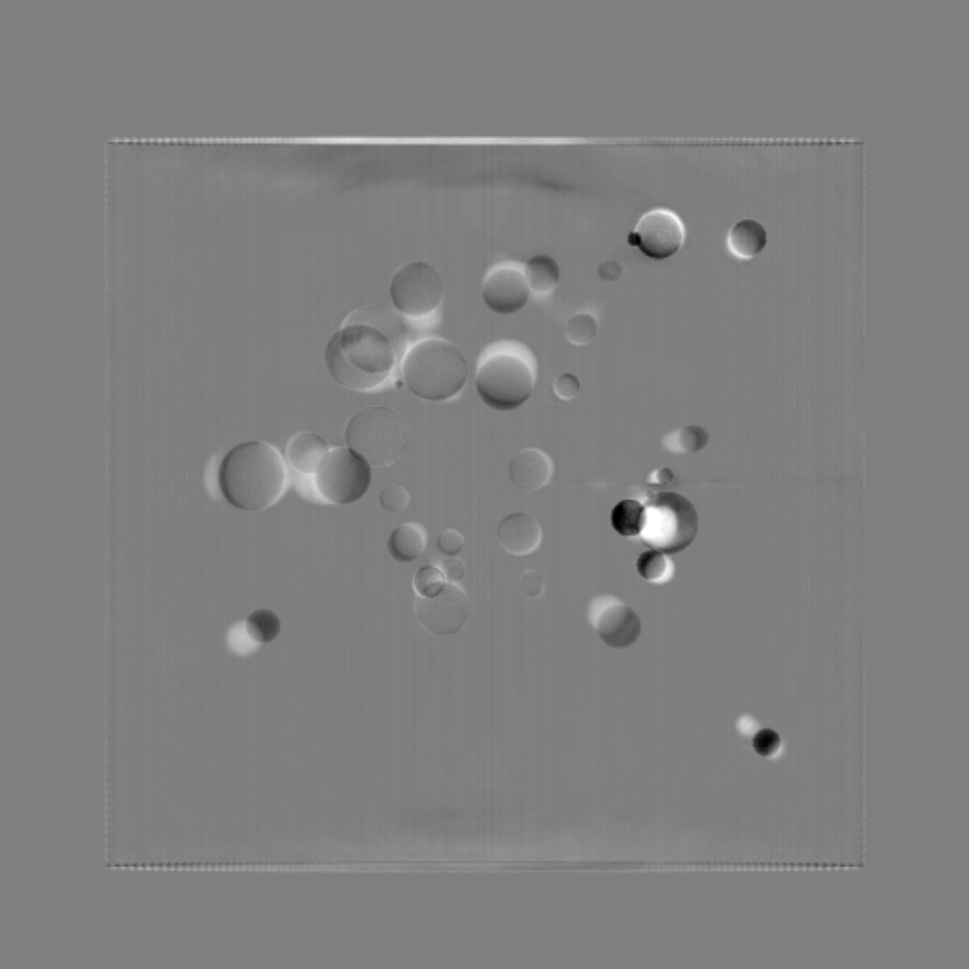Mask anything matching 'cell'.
I'll return each instance as SVG.
<instances>
[{
	"instance_id": "obj_14",
	"label": "cell",
	"mask_w": 969,
	"mask_h": 969,
	"mask_svg": "<svg viewBox=\"0 0 969 969\" xmlns=\"http://www.w3.org/2000/svg\"><path fill=\"white\" fill-rule=\"evenodd\" d=\"M498 542L515 557L530 555L542 544V529L527 513H511L498 527Z\"/></svg>"
},
{
	"instance_id": "obj_19",
	"label": "cell",
	"mask_w": 969,
	"mask_h": 969,
	"mask_svg": "<svg viewBox=\"0 0 969 969\" xmlns=\"http://www.w3.org/2000/svg\"><path fill=\"white\" fill-rule=\"evenodd\" d=\"M646 525V508L638 500H623L612 511V527L621 536H638Z\"/></svg>"
},
{
	"instance_id": "obj_10",
	"label": "cell",
	"mask_w": 969,
	"mask_h": 969,
	"mask_svg": "<svg viewBox=\"0 0 969 969\" xmlns=\"http://www.w3.org/2000/svg\"><path fill=\"white\" fill-rule=\"evenodd\" d=\"M415 614L428 633L436 636L455 635L468 621L470 600L459 583H447L436 597H417Z\"/></svg>"
},
{
	"instance_id": "obj_4",
	"label": "cell",
	"mask_w": 969,
	"mask_h": 969,
	"mask_svg": "<svg viewBox=\"0 0 969 969\" xmlns=\"http://www.w3.org/2000/svg\"><path fill=\"white\" fill-rule=\"evenodd\" d=\"M407 387L428 402H445L459 394L468 379V362L459 347L441 337H428L409 349L402 362Z\"/></svg>"
},
{
	"instance_id": "obj_26",
	"label": "cell",
	"mask_w": 969,
	"mask_h": 969,
	"mask_svg": "<svg viewBox=\"0 0 969 969\" xmlns=\"http://www.w3.org/2000/svg\"><path fill=\"white\" fill-rule=\"evenodd\" d=\"M754 750L758 752L759 756L763 758H773L776 756V752L780 750V737L775 731L771 729H763L759 731L754 739Z\"/></svg>"
},
{
	"instance_id": "obj_1",
	"label": "cell",
	"mask_w": 969,
	"mask_h": 969,
	"mask_svg": "<svg viewBox=\"0 0 969 969\" xmlns=\"http://www.w3.org/2000/svg\"><path fill=\"white\" fill-rule=\"evenodd\" d=\"M409 330L385 307L353 311L326 347V366L335 381L351 390L381 387L406 356Z\"/></svg>"
},
{
	"instance_id": "obj_25",
	"label": "cell",
	"mask_w": 969,
	"mask_h": 969,
	"mask_svg": "<svg viewBox=\"0 0 969 969\" xmlns=\"http://www.w3.org/2000/svg\"><path fill=\"white\" fill-rule=\"evenodd\" d=\"M409 500H411L409 493L400 485H388L381 493V506L387 511H394V513L406 510Z\"/></svg>"
},
{
	"instance_id": "obj_11",
	"label": "cell",
	"mask_w": 969,
	"mask_h": 969,
	"mask_svg": "<svg viewBox=\"0 0 969 969\" xmlns=\"http://www.w3.org/2000/svg\"><path fill=\"white\" fill-rule=\"evenodd\" d=\"M589 623L610 648L623 650L640 638L642 623L631 606L616 597H597L589 608Z\"/></svg>"
},
{
	"instance_id": "obj_16",
	"label": "cell",
	"mask_w": 969,
	"mask_h": 969,
	"mask_svg": "<svg viewBox=\"0 0 969 969\" xmlns=\"http://www.w3.org/2000/svg\"><path fill=\"white\" fill-rule=\"evenodd\" d=\"M767 245V230L758 220L746 218L737 222L727 237V247L740 258V260H752Z\"/></svg>"
},
{
	"instance_id": "obj_12",
	"label": "cell",
	"mask_w": 969,
	"mask_h": 969,
	"mask_svg": "<svg viewBox=\"0 0 969 969\" xmlns=\"http://www.w3.org/2000/svg\"><path fill=\"white\" fill-rule=\"evenodd\" d=\"M530 298L525 265L504 262L494 265L483 282V300L498 315H513L521 311Z\"/></svg>"
},
{
	"instance_id": "obj_24",
	"label": "cell",
	"mask_w": 969,
	"mask_h": 969,
	"mask_svg": "<svg viewBox=\"0 0 969 969\" xmlns=\"http://www.w3.org/2000/svg\"><path fill=\"white\" fill-rule=\"evenodd\" d=\"M445 585H447V580H445V576L438 566H424L417 572V576L413 580V589H415L417 597H423V599L436 597Z\"/></svg>"
},
{
	"instance_id": "obj_3",
	"label": "cell",
	"mask_w": 969,
	"mask_h": 969,
	"mask_svg": "<svg viewBox=\"0 0 969 969\" xmlns=\"http://www.w3.org/2000/svg\"><path fill=\"white\" fill-rule=\"evenodd\" d=\"M536 370L527 347L502 341L489 347L479 358L476 387L481 400L496 411H513L523 406L534 390Z\"/></svg>"
},
{
	"instance_id": "obj_9",
	"label": "cell",
	"mask_w": 969,
	"mask_h": 969,
	"mask_svg": "<svg viewBox=\"0 0 969 969\" xmlns=\"http://www.w3.org/2000/svg\"><path fill=\"white\" fill-rule=\"evenodd\" d=\"M686 241V226L682 218L670 209L646 212L629 235V243L638 247L648 258L667 260Z\"/></svg>"
},
{
	"instance_id": "obj_18",
	"label": "cell",
	"mask_w": 969,
	"mask_h": 969,
	"mask_svg": "<svg viewBox=\"0 0 969 969\" xmlns=\"http://www.w3.org/2000/svg\"><path fill=\"white\" fill-rule=\"evenodd\" d=\"M525 277L532 292L549 294L559 284L561 269L551 256L538 254V256H532L525 264Z\"/></svg>"
},
{
	"instance_id": "obj_30",
	"label": "cell",
	"mask_w": 969,
	"mask_h": 969,
	"mask_svg": "<svg viewBox=\"0 0 969 969\" xmlns=\"http://www.w3.org/2000/svg\"><path fill=\"white\" fill-rule=\"evenodd\" d=\"M440 568L447 583H459L462 580V576L466 574L464 563L459 561V559H455V557H449L447 561H443Z\"/></svg>"
},
{
	"instance_id": "obj_17",
	"label": "cell",
	"mask_w": 969,
	"mask_h": 969,
	"mask_svg": "<svg viewBox=\"0 0 969 969\" xmlns=\"http://www.w3.org/2000/svg\"><path fill=\"white\" fill-rule=\"evenodd\" d=\"M426 542H428V536L421 525L417 523L400 525L398 529L392 530L388 538V553L398 563H413L423 555Z\"/></svg>"
},
{
	"instance_id": "obj_31",
	"label": "cell",
	"mask_w": 969,
	"mask_h": 969,
	"mask_svg": "<svg viewBox=\"0 0 969 969\" xmlns=\"http://www.w3.org/2000/svg\"><path fill=\"white\" fill-rule=\"evenodd\" d=\"M621 273H623V267L614 260H610V262L599 267L600 279H604V281H617L621 277Z\"/></svg>"
},
{
	"instance_id": "obj_22",
	"label": "cell",
	"mask_w": 969,
	"mask_h": 969,
	"mask_svg": "<svg viewBox=\"0 0 969 969\" xmlns=\"http://www.w3.org/2000/svg\"><path fill=\"white\" fill-rule=\"evenodd\" d=\"M638 574L646 582L663 583L669 582L672 576V563L661 553V551H646L638 557Z\"/></svg>"
},
{
	"instance_id": "obj_27",
	"label": "cell",
	"mask_w": 969,
	"mask_h": 969,
	"mask_svg": "<svg viewBox=\"0 0 969 969\" xmlns=\"http://www.w3.org/2000/svg\"><path fill=\"white\" fill-rule=\"evenodd\" d=\"M438 549L447 557H457L460 551L464 549V536L460 534L459 530H443L440 538H438Z\"/></svg>"
},
{
	"instance_id": "obj_15",
	"label": "cell",
	"mask_w": 969,
	"mask_h": 969,
	"mask_svg": "<svg viewBox=\"0 0 969 969\" xmlns=\"http://www.w3.org/2000/svg\"><path fill=\"white\" fill-rule=\"evenodd\" d=\"M328 453H330L328 443L313 432L296 434L286 447L290 466L300 474H317L320 464L328 457Z\"/></svg>"
},
{
	"instance_id": "obj_29",
	"label": "cell",
	"mask_w": 969,
	"mask_h": 969,
	"mask_svg": "<svg viewBox=\"0 0 969 969\" xmlns=\"http://www.w3.org/2000/svg\"><path fill=\"white\" fill-rule=\"evenodd\" d=\"M521 589L527 597H540L544 593V580L538 572L530 570V572H525L523 574V580H521Z\"/></svg>"
},
{
	"instance_id": "obj_28",
	"label": "cell",
	"mask_w": 969,
	"mask_h": 969,
	"mask_svg": "<svg viewBox=\"0 0 969 969\" xmlns=\"http://www.w3.org/2000/svg\"><path fill=\"white\" fill-rule=\"evenodd\" d=\"M553 388H555L557 398H561V400H572V398H576V396H578V392H580V381H578V377H576V375H572V373H563V375H559V377L555 379V385H553Z\"/></svg>"
},
{
	"instance_id": "obj_2",
	"label": "cell",
	"mask_w": 969,
	"mask_h": 969,
	"mask_svg": "<svg viewBox=\"0 0 969 969\" xmlns=\"http://www.w3.org/2000/svg\"><path fill=\"white\" fill-rule=\"evenodd\" d=\"M286 464L281 453L265 441L233 447L218 472V485L233 508L262 511L281 500L286 491Z\"/></svg>"
},
{
	"instance_id": "obj_20",
	"label": "cell",
	"mask_w": 969,
	"mask_h": 969,
	"mask_svg": "<svg viewBox=\"0 0 969 969\" xmlns=\"http://www.w3.org/2000/svg\"><path fill=\"white\" fill-rule=\"evenodd\" d=\"M708 440H710V436L703 426L689 424V426L676 430L674 434H670L669 438H665V447L676 455H680V453L691 455V453L705 449Z\"/></svg>"
},
{
	"instance_id": "obj_8",
	"label": "cell",
	"mask_w": 969,
	"mask_h": 969,
	"mask_svg": "<svg viewBox=\"0 0 969 969\" xmlns=\"http://www.w3.org/2000/svg\"><path fill=\"white\" fill-rule=\"evenodd\" d=\"M390 298L396 309L407 317L430 315L443 300V279L440 271L424 262H411L400 267L390 282Z\"/></svg>"
},
{
	"instance_id": "obj_6",
	"label": "cell",
	"mask_w": 969,
	"mask_h": 969,
	"mask_svg": "<svg viewBox=\"0 0 969 969\" xmlns=\"http://www.w3.org/2000/svg\"><path fill=\"white\" fill-rule=\"evenodd\" d=\"M699 532V515L686 496L657 494L646 508L644 538L661 553H680Z\"/></svg>"
},
{
	"instance_id": "obj_21",
	"label": "cell",
	"mask_w": 969,
	"mask_h": 969,
	"mask_svg": "<svg viewBox=\"0 0 969 969\" xmlns=\"http://www.w3.org/2000/svg\"><path fill=\"white\" fill-rule=\"evenodd\" d=\"M245 627L256 644H269L281 633V619L271 610H256L248 616Z\"/></svg>"
},
{
	"instance_id": "obj_5",
	"label": "cell",
	"mask_w": 969,
	"mask_h": 969,
	"mask_svg": "<svg viewBox=\"0 0 969 969\" xmlns=\"http://www.w3.org/2000/svg\"><path fill=\"white\" fill-rule=\"evenodd\" d=\"M347 443L370 466H390L406 451L409 430L400 413L388 407H368L347 424Z\"/></svg>"
},
{
	"instance_id": "obj_23",
	"label": "cell",
	"mask_w": 969,
	"mask_h": 969,
	"mask_svg": "<svg viewBox=\"0 0 969 969\" xmlns=\"http://www.w3.org/2000/svg\"><path fill=\"white\" fill-rule=\"evenodd\" d=\"M564 332H566V339L572 345L582 347L595 339V335L599 332V322L591 313H578L568 320Z\"/></svg>"
},
{
	"instance_id": "obj_7",
	"label": "cell",
	"mask_w": 969,
	"mask_h": 969,
	"mask_svg": "<svg viewBox=\"0 0 969 969\" xmlns=\"http://www.w3.org/2000/svg\"><path fill=\"white\" fill-rule=\"evenodd\" d=\"M315 485L326 502L353 504L370 489V464L351 447H335L320 464Z\"/></svg>"
},
{
	"instance_id": "obj_13",
	"label": "cell",
	"mask_w": 969,
	"mask_h": 969,
	"mask_svg": "<svg viewBox=\"0 0 969 969\" xmlns=\"http://www.w3.org/2000/svg\"><path fill=\"white\" fill-rule=\"evenodd\" d=\"M553 476V462L540 449H523L510 462L511 483L527 493L544 489Z\"/></svg>"
}]
</instances>
